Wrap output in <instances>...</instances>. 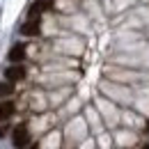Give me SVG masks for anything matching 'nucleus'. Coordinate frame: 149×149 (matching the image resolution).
<instances>
[{
  "label": "nucleus",
  "mask_w": 149,
  "mask_h": 149,
  "mask_svg": "<svg viewBox=\"0 0 149 149\" xmlns=\"http://www.w3.org/2000/svg\"><path fill=\"white\" fill-rule=\"evenodd\" d=\"M12 142H14V147H16V149H23V147L30 145V131H28L25 124H19V126L14 129V133H12Z\"/></svg>",
  "instance_id": "obj_1"
},
{
  "label": "nucleus",
  "mask_w": 149,
  "mask_h": 149,
  "mask_svg": "<svg viewBox=\"0 0 149 149\" xmlns=\"http://www.w3.org/2000/svg\"><path fill=\"white\" fill-rule=\"evenodd\" d=\"M53 7V0H35L28 9V19H39L44 12H48Z\"/></svg>",
  "instance_id": "obj_2"
},
{
  "label": "nucleus",
  "mask_w": 149,
  "mask_h": 149,
  "mask_svg": "<svg viewBox=\"0 0 149 149\" xmlns=\"http://www.w3.org/2000/svg\"><path fill=\"white\" fill-rule=\"evenodd\" d=\"M5 78L9 80V83H19L25 78V67L23 64H12V67H7L5 69Z\"/></svg>",
  "instance_id": "obj_3"
},
{
  "label": "nucleus",
  "mask_w": 149,
  "mask_h": 149,
  "mask_svg": "<svg viewBox=\"0 0 149 149\" xmlns=\"http://www.w3.org/2000/svg\"><path fill=\"white\" fill-rule=\"evenodd\" d=\"M39 32H41L39 19H28L23 25H21V35H23V37H37Z\"/></svg>",
  "instance_id": "obj_4"
},
{
  "label": "nucleus",
  "mask_w": 149,
  "mask_h": 149,
  "mask_svg": "<svg viewBox=\"0 0 149 149\" xmlns=\"http://www.w3.org/2000/svg\"><path fill=\"white\" fill-rule=\"evenodd\" d=\"M25 60V44H14L12 51H9V62L12 64H19Z\"/></svg>",
  "instance_id": "obj_5"
},
{
  "label": "nucleus",
  "mask_w": 149,
  "mask_h": 149,
  "mask_svg": "<svg viewBox=\"0 0 149 149\" xmlns=\"http://www.w3.org/2000/svg\"><path fill=\"white\" fill-rule=\"evenodd\" d=\"M14 110H16V106L12 103V101H0V122H7L12 115H14Z\"/></svg>",
  "instance_id": "obj_6"
},
{
  "label": "nucleus",
  "mask_w": 149,
  "mask_h": 149,
  "mask_svg": "<svg viewBox=\"0 0 149 149\" xmlns=\"http://www.w3.org/2000/svg\"><path fill=\"white\" fill-rule=\"evenodd\" d=\"M12 94H14V83H9V80L0 83V101L7 99V96H12Z\"/></svg>",
  "instance_id": "obj_7"
},
{
  "label": "nucleus",
  "mask_w": 149,
  "mask_h": 149,
  "mask_svg": "<svg viewBox=\"0 0 149 149\" xmlns=\"http://www.w3.org/2000/svg\"><path fill=\"white\" fill-rule=\"evenodd\" d=\"M30 149H39V147H37V145H32V147H30Z\"/></svg>",
  "instance_id": "obj_8"
},
{
  "label": "nucleus",
  "mask_w": 149,
  "mask_h": 149,
  "mask_svg": "<svg viewBox=\"0 0 149 149\" xmlns=\"http://www.w3.org/2000/svg\"><path fill=\"white\" fill-rule=\"evenodd\" d=\"M142 149H149V145H145V147H142Z\"/></svg>",
  "instance_id": "obj_9"
}]
</instances>
